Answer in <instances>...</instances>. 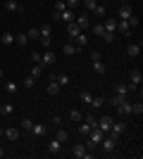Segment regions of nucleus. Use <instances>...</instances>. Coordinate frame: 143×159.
<instances>
[{"label": "nucleus", "mask_w": 143, "mask_h": 159, "mask_svg": "<svg viewBox=\"0 0 143 159\" xmlns=\"http://www.w3.org/2000/svg\"><path fill=\"white\" fill-rule=\"evenodd\" d=\"M69 121L79 124V121H81V112H79V109H72V112H69Z\"/></svg>", "instance_id": "473e14b6"}, {"label": "nucleus", "mask_w": 143, "mask_h": 159, "mask_svg": "<svg viewBox=\"0 0 143 159\" xmlns=\"http://www.w3.org/2000/svg\"><path fill=\"white\" fill-rule=\"evenodd\" d=\"M91 98H93V95H91V93H81V100H83V102H86V105H88V102H91Z\"/></svg>", "instance_id": "09e8293b"}, {"label": "nucleus", "mask_w": 143, "mask_h": 159, "mask_svg": "<svg viewBox=\"0 0 143 159\" xmlns=\"http://www.w3.org/2000/svg\"><path fill=\"white\" fill-rule=\"evenodd\" d=\"M117 109H119V114H131V102H126V100H124Z\"/></svg>", "instance_id": "7c9ffc66"}, {"label": "nucleus", "mask_w": 143, "mask_h": 159, "mask_svg": "<svg viewBox=\"0 0 143 159\" xmlns=\"http://www.w3.org/2000/svg\"><path fill=\"white\" fill-rule=\"evenodd\" d=\"M83 121H86V124H88L91 128H98V119H95L93 114H86V119H83Z\"/></svg>", "instance_id": "c9c22d12"}, {"label": "nucleus", "mask_w": 143, "mask_h": 159, "mask_svg": "<svg viewBox=\"0 0 143 159\" xmlns=\"http://www.w3.org/2000/svg\"><path fill=\"white\" fill-rule=\"evenodd\" d=\"M48 79H53L55 81V83H57V86H67V83H69V76H64V74H50V76H48Z\"/></svg>", "instance_id": "4468645a"}, {"label": "nucleus", "mask_w": 143, "mask_h": 159, "mask_svg": "<svg viewBox=\"0 0 143 159\" xmlns=\"http://www.w3.org/2000/svg\"><path fill=\"white\" fill-rule=\"evenodd\" d=\"M141 40H138V43H129V48H126V55H129V57H138V55H141Z\"/></svg>", "instance_id": "f8f14e48"}, {"label": "nucleus", "mask_w": 143, "mask_h": 159, "mask_svg": "<svg viewBox=\"0 0 143 159\" xmlns=\"http://www.w3.org/2000/svg\"><path fill=\"white\" fill-rule=\"evenodd\" d=\"M102 26H105V31L117 33V19H105V21H102Z\"/></svg>", "instance_id": "412c9836"}, {"label": "nucleus", "mask_w": 143, "mask_h": 159, "mask_svg": "<svg viewBox=\"0 0 143 159\" xmlns=\"http://www.w3.org/2000/svg\"><path fill=\"white\" fill-rule=\"evenodd\" d=\"M67 33H69V36H72V38H74V36H76V33H81V29H79V26H76V24H74V21H69V24H67Z\"/></svg>", "instance_id": "a878e982"}, {"label": "nucleus", "mask_w": 143, "mask_h": 159, "mask_svg": "<svg viewBox=\"0 0 143 159\" xmlns=\"http://www.w3.org/2000/svg\"><path fill=\"white\" fill-rule=\"evenodd\" d=\"M26 36H29V38H41L38 29H29V31H26Z\"/></svg>", "instance_id": "a18cd8bd"}, {"label": "nucleus", "mask_w": 143, "mask_h": 159, "mask_svg": "<svg viewBox=\"0 0 143 159\" xmlns=\"http://www.w3.org/2000/svg\"><path fill=\"white\" fill-rule=\"evenodd\" d=\"M0 79H2V69H0Z\"/></svg>", "instance_id": "603ef678"}, {"label": "nucleus", "mask_w": 143, "mask_h": 159, "mask_svg": "<svg viewBox=\"0 0 143 159\" xmlns=\"http://www.w3.org/2000/svg\"><path fill=\"white\" fill-rule=\"evenodd\" d=\"M117 31H122L124 36H129V33H131L129 21H126V19H117Z\"/></svg>", "instance_id": "6ab92c4d"}, {"label": "nucleus", "mask_w": 143, "mask_h": 159, "mask_svg": "<svg viewBox=\"0 0 143 159\" xmlns=\"http://www.w3.org/2000/svg\"><path fill=\"white\" fill-rule=\"evenodd\" d=\"M57 62V55L53 52V50H45V52L41 55V64H55Z\"/></svg>", "instance_id": "1a4fd4ad"}, {"label": "nucleus", "mask_w": 143, "mask_h": 159, "mask_svg": "<svg viewBox=\"0 0 143 159\" xmlns=\"http://www.w3.org/2000/svg\"><path fill=\"white\" fill-rule=\"evenodd\" d=\"M55 140H60L62 145H64V143L69 140V133L64 131V128H57V133H55Z\"/></svg>", "instance_id": "4be33fe9"}, {"label": "nucleus", "mask_w": 143, "mask_h": 159, "mask_svg": "<svg viewBox=\"0 0 143 159\" xmlns=\"http://www.w3.org/2000/svg\"><path fill=\"white\" fill-rule=\"evenodd\" d=\"M43 66H45V64H41V62L31 66V76H34V79H38V76H41V74H43Z\"/></svg>", "instance_id": "bb28decb"}, {"label": "nucleus", "mask_w": 143, "mask_h": 159, "mask_svg": "<svg viewBox=\"0 0 143 159\" xmlns=\"http://www.w3.org/2000/svg\"><path fill=\"white\" fill-rule=\"evenodd\" d=\"M131 112L134 114H143V105L141 102H134V105H131Z\"/></svg>", "instance_id": "c03bdc74"}, {"label": "nucleus", "mask_w": 143, "mask_h": 159, "mask_svg": "<svg viewBox=\"0 0 143 159\" xmlns=\"http://www.w3.org/2000/svg\"><path fill=\"white\" fill-rule=\"evenodd\" d=\"M79 133H81V135H88L91 133V126L86 124V121H79Z\"/></svg>", "instance_id": "f704fd0d"}, {"label": "nucleus", "mask_w": 143, "mask_h": 159, "mask_svg": "<svg viewBox=\"0 0 143 159\" xmlns=\"http://www.w3.org/2000/svg\"><path fill=\"white\" fill-rule=\"evenodd\" d=\"M31 128H34V119L24 116V119H21V131H29V133H31Z\"/></svg>", "instance_id": "b1692460"}, {"label": "nucleus", "mask_w": 143, "mask_h": 159, "mask_svg": "<svg viewBox=\"0 0 143 159\" xmlns=\"http://www.w3.org/2000/svg\"><path fill=\"white\" fill-rule=\"evenodd\" d=\"M12 112H14V107L10 105V102H2V105H0V114H5V116H10Z\"/></svg>", "instance_id": "393cba45"}, {"label": "nucleus", "mask_w": 143, "mask_h": 159, "mask_svg": "<svg viewBox=\"0 0 143 159\" xmlns=\"http://www.w3.org/2000/svg\"><path fill=\"white\" fill-rule=\"evenodd\" d=\"M0 135H2V138H7V140H17L19 138V131H17V128H2V131H0Z\"/></svg>", "instance_id": "9d476101"}, {"label": "nucleus", "mask_w": 143, "mask_h": 159, "mask_svg": "<svg viewBox=\"0 0 143 159\" xmlns=\"http://www.w3.org/2000/svg\"><path fill=\"white\" fill-rule=\"evenodd\" d=\"M129 81H131V86H141V81H143L141 71H138V69H131V74H129Z\"/></svg>", "instance_id": "a211bd4d"}, {"label": "nucleus", "mask_w": 143, "mask_h": 159, "mask_svg": "<svg viewBox=\"0 0 143 159\" xmlns=\"http://www.w3.org/2000/svg\"><path fill=\"white\" fill-rule=\"evenodd\" d=\"M93 14H95V17H105V14H107V10H105L102 5H95V7H93Z\"/></svg>", "instance_id": "ea45409f"}, {"label": "nucleus", "mask_w": 143, "mask_h": 159, "mask_svg": "<svg viewBox=\"0 0 143 159\" xmlns=\"http://www.w3.org/2000/svg\"><path fill=\"white\" fill-rule=\"evenodd\" d=\"M31 62L38 64V62H41V52H31Z\"/></svg>", "instance_id": "de8ad7c7"}, {"label": "nucleus", "mask_w": 143, "mask_h": 159, "mask_svg": "<svg viewBox=\"0 0 143 159\" xmlns=\"http://www.w3.org/2000/svg\"><path fill=\"white\" fill-rule=\"evenodd\" d=\"M72 157H76V159H91V157H93V152H88V150H86V145L76 143V145L72 147Z\"/></svg>", "instance_id": "7ed1b4c3"}, {"label": "nucleus", "mask_w": 143, "mask_h": 159, "mask_svg": "<svg viewBox=\"0 0 143 159\" xmlns=\"http://www.w3.org/2000/svg\"><path fill=\"white\" fill-rule=\"evenodd\" d=\"M88 105L93 107V109H98V107H102V105H105V100H102V98H91V102H88Z\"/></svg>", "instance_id": "e433bc0d"}, {"label": "nucleus", "mask_w": 143, "mask_h": 159, "mask_svg": "<svg viewBox=\"0 0 143 159\" xmlns=\"http://www.w3.org/2000/svg\"><path fill=\"white\" fill-rule=\"evenodd\" d=\"M72 43H74V45L79 48V50H83V48L88 45V36H86V33L81 31V33H76L74 38H72Z\"/></svg>", "instance_id": "0eeeda50"}, {"label": "nucleus", "mask_w": 143, "mask_h": 159, "mask_svg": "<svg viewBox=\"0 0 143 159\" xmlns=\"http://www.w3.org/2000/svg\"><path fill=\"white\" fill-rule=\"evenodd\" d=\"M14 43H19V45H26V43H29V36H26V33H19V36H14Z\"/></svg>", "instance_id": "58836bf2"}, {"label": "nucleus", "mask_w": 143, "mask_h": 159, "mask_svg": "<svg viewBox=\"0 0 143 159\" xmlns=\"http://www.w3.org/2000/svg\"><path fill=\"white\" fill-rule=\"evenodd\" d=\"M74 17H76L74 10H69V7L64 10V12H60V19H62V21H67V24H69V21H74Z\"/></svg>", "instance_id": "aec40b11"}, {"label": "nucleus", "mask_w": 143, "mask_h": 159, "mask_svg": "<svg viewBox=\"0 0 143 159\" xmlns=\"http://www.w3.org/2000/svg\"><path fill=\"white\" fill-rule=\"evenodd\" d=\"M2 154H5V150H2V147H0V157H2Z\"/></svg>", "instance_id": "8fccbe9b"}, {"label": "nucleus", "mask_w": 143, "mask_h": 159, "mask_svg": "<svg viewBox=\"0 0 143 159\" xmlns=\"http://www.w3.org/2000/svg\"><path fill=\"white\" fill-rule=\"evenodd\" d=\"M93 33H95V36H98V38H102V40H105V43H112V40H115V33L105 31V26H102L100 21H98V24H93Z\"/></svg>", "instance_id": "f03ea898"}, {"label": "nucleus", "mask_w": 143, "mask_h": 159, "mask_svg": "<svg viewBox=\"0 0 143 159\" xmlns=\"http://www.w3.org/2000/svg\"><path fill=\"white\" fill-rule=\"evenodd\" d=\"M0 40H2V45H12L14 36H12V33H2V38H0Z\"/></svg>", "instance_id": "4c0bfd02"}, {"label": "nucleus", "mask_w": 143, "mask_h": 159, "mask_svg": "<svg viewBox=\"0 0 143 159\" xmlns=\"http://www.w3.org/2000/svg\"><path fill=\"white\" fill-rule=\"evenodd\" d=\"M38 33H41V38H38V40H41V43H43V45H50V33H53V29H50V24H43V26L41 29H38Z\"/></svg>", "instance_id": "39448f33"}, {"label": "nucleus", "mask_w": 143, "mask_h": 159, "mask_svg": "<svg viewBox=\"0 0 143 159\" xmlns=\"http://www.w3.org/2000/svg\"><path fill=\"white\" fill-rule=\"evenodd\" d=\"M5 10L7 12H24V7H21L17 0H5Z\"/></svg>", "instance_id": "ddd939ff"}, {"label": "nucleus", "mask_w": 143, "mask_h": 159, "mask_svg": "<svg viewBox=\"0 0 143 159\" xmlns=\"http://www.w3.org/2000/svg\"><path fill=\"white\" fill-rule=\"evenodd\" d=\"M100 145H102V150H105V152H115V150H117V140L110 135V138H102V140H100Z\"/></svg>", "instance_id": "6e6552de"}, {"label": "nucleus", "mask_w": 143, "mask_h": 159, "mask_svg": "<svg viewBox=\"0 0 143 159\" xmlns=\"http://www.w3.org/2000/svg\"><path fill=\"white\" fill-rule=\"evenodd\" d=\"M64 2H67V7H69V10H76V7H79V2H81V0H64Z\"/></svg>", "instance_id": "49530a36"}, {"label": "nucleus", "mask_w": 143, "mask_h": 159, "mask_svg": "<svg viewBox=\"0 0 143 159\" xmlns=\"http://www.w3.org/2000/svg\"><path fill=\"white\" fill-rule=\"evenodd\" d=\"M36 86V79L34 76H26V79H24V88H34Z\"/></svg>", "instance_id": "37998d69"}, {"label": "nucleus", "mask_w": 143, "mask_h": 159, "mask_svg": "<svg viewBox=\"0 0 143 159\" xmlns=\"http://www.w3.org/2000/svg\"><path fill=\"white\" fill-rule=\"evenodd\" d=\"M119 2H129V0H119Z\"/></svg>", "instance_id": "3c124183"}, {"label": "nucleus", "mask_w": 143, "mask_h": 159, "mask_svg": "<svg viewBox=\"0 0 143 159\" xmlns=\"http://www.w3.org/2000/svg\"><path fill=\"white\" fill-rule=\"evenodd\" d=\"M31 133H34V135H43V133H45V126H43V124H36V121H34V128H31Z\"/></svg>", "instance_id": "2f4dec72"}, {"label": "nucleus", "mask_w": 143, "mask_h": 159, "mask_svg": "<svg viewBox=\"0 0 143 159\" xmlns=\"http://www.w3.org/2000/svg\"><path fill=\"white\" fill-rule=\"evenodd\" d=\"M105 138V133L100 128H91L88 133V143H86V150H95V147H100V140Z\"/></svg>", "instance_id": "f257e3e1"}, {"label": "nucleus", "mask_w": 143, "mask_h": 159, "mask_svg": "<svg viewBox=\"0 0 143 159\" xmlns=\"http://www.w3.org/2000/svg\"><path fill=\"white\" fill-rule=\"evenodd\" d=\"M62 52L67 55V57H72V55H76V52H81V50H79V48H76L74 43H64V45H62Z\"/></svg>", "instance_id": "dca6fc26"}, {"label": "nucleus", "mask_w": 143, "mask_h": 159, "mask_svg": "<svg viewBox=\"0 0 143 159\" xmlns=\"http://www.w3.org/2000/svg\"><path fill=\"white\" fill-rule=\"evenodd\" d=\"M131 14H134L131 12V5L129 2H122V5H119V17H117V19H129Z\"/></svg>", "instance_id": "9b49d317"}, {"label": "nucleus", "mask_w": 143, "mask_h": 159, "mask_svg": "<svg viewBox=\"0 0 143 159\" xmlns=\"http://www.w3.org/2000/svg\"><path fill=\"white\" fill-rule=\"evenodd\" d=\"M60 150H62V143H60V140H50V143H48V152H50V154H60Z\"/></svg>", "instance_id": "f3484780"}, {"label": "nucleus", "mask_w": 143, "mask_h": 159, "mask_svg": "<svg viewBox=\"0 0 143 159\" xmlns=\"http://www.w3.org/2000/svg\"><path fill=\"white\" fill-rule=\"evenodd\" d=\"M126 98H129V95H115V98L110 100V102H112V107H119V105H122V102H124Z\"/></svg>", "instance_id": "72a5a7b5"}, {"label": "nucleus", "mask_w": 143, "mask_h": 159, "mask_svg": "<svg viewBox=\"0 0 143 159\" xmlns=\"http://www.w3.org/2000/svg\"><path fill=\"white\" fill-rule=\"evenodd\" d=\"M45 93H48V95H57V93H60V86L50 79V83H48V88H45Z\"/></svg>", "instance_id": "5701e85b"}, {"label": "nucleus", "mask_w": 143, "mask_h": 159, "mask_svg": "<svg viewBox=\"0 0 143 159\" xmlns=\"http://www.w3.org/2000/svg\"><path fill=\"white\" fill-rule=\"evenodd\" d=\"M98 5L95 0H83V7H86V12H93V7Z\"/></svg>", "instance_id": "79ce46f5"}, {"label": "nucleus", "mask_w": 143, "mask_h": 159, "mask_svg": "<svg viewBox=\"0 0 143 159\" xmlns=\"http://www.w3.org/2000/svg\"><path fill=\"white\" fill-rule=\"evenodd\" d=\"M124 131H126V126H124V124H122V121H119V124H115V121H112V126H110V135H112V138H115V140H119V135H122V133Z\"/></svg>", "instance_id": "423d86ee"}, {"label": "nucleus", "mask_w": 143, "mask_h": 159, "mask_svg": "<svg viewBox=\"0 0 143 159\" xmlns=\"http://www.w3.org/2000/svg\"><path fill=\"white\" fill-rule=\"evenodd\" d=\"M110 126H112V116H100V121H98V128H100L102 133H107Z\"/></svg>", "instance_id": "2eb2a0df"}, {"label": "nucleus", "mask_w": 143, "mask_h": 159, "mask_svg": "<svg viewBox=\"0 0 143 159\" xmlns=\"http://www.w3.org/2000/svg\"><path fill=\"white\" fill-rule=\"evenodd\" d=\"M115 90H117V95H129V86L126 83H117Z\"/></svg>", "instance_id": "c756f323"}, {"label": "nucleus", "mask_w": 143, "mask_h": 159, "mask_svg": "<svg viewBox=\"0 0 143 159\" xmlns=\"http://www.w3.org/2000/svg\"><path fill=\"white\" fill-rule=\"evenodd\" d=\"M64 10H67V2H64V0H57V2H55V12L60 14V12H64Z\"/></svg>", "instance_id": "a19ab883"}, {"label": "nucleus", "mask_w": 143, "mask_h": 159, "mask_svg": "<svg viewBox=\"0 0 143 159\" xmlns=\"http://www.w3.org/2000/svg\"><path fill=\"white\" fill-rule=\"evenodd\" d=\"M74 24L81 29V31H83V29H88V26H91V14L86 12V10H83V12H79V14L74 17Z\"/></svg>", "instance_id": "20e7f679"}, {"label": "nucleus", "mask_w": 143, "mask_h": 159, "mask_svg": "<svg viewBox=\"0 0 143 159\" xmlns=\"http://www.w3.org/2000/svg\"><path fill=\"white\" fill-rule=\"evenodd\" d=\"M5 90H7V93H10V95H14V93H17V90H19V86H17L14 81H7V83H5Z\"/></svg>", "instance_id": "c85d7f7f"}, {"label": "nucleus", "mask_w": 143, "mask_h": 159, "mask_svg": "<svg viewBox=\"0 0 143 159\" xmlns=\"http://www.w3.org/2000/svg\"><path fill=\"white\" fill-rule=\"evenodd\" d=\"M91 62H93V69H95V74H100V76H102V74H105V64H102L100 60H91Z\"/></svg>", "instance_id": "cd10ccee"}]
</instances>
